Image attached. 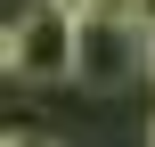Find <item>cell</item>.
Masks as SVG:
<instances>
[{"label": "cell", "instance_id": "obj_2", "mask_svg": "<svg viewBox=\"0 0 155 147\" xmlns=\"http://www.w3.org/2000/svg\"><path fill=\"white\" fill-rule=\"evenodd\" d=\"M8 41H16V74H25V82H74V25H65L49 0H33V8L8 25Z\"/></svg>", "mask_w": 155, "mask_h": 147}, {"label": "cell", "instance_id": "obj_1", "mask_svg": "<svg viewBox=\"0 0 155 147\" xmlns=\"http://www.w3.org/2000/svg\"><path fill=\"white\" fill-rule=\"evenodd\" d=\"M131 74H139V33H131L123 16H82V25H74V82L123 90Z\"/></svg>", "mask_w": 155, "mask_h": 147}, {"label": "cell", "instance_id": "obj_3", "mask_svg": "<svg viewBox=\"0 0 155 147\" xmlns=\"http://www.w3.org/2000/svg\"><path fill=\"white\" fill-rule=\"evenodd\" d=\"M123 25H131L139 41H155V0H123Z\"/></svg>", "mask_w": 155, "mask_h": 147}, {"label": "cell", "instance_id": "obj_7", "mask_svg": "<svg viewBox=\"0 0 155 147\" xmlns=\"http://www.w3.org/2000/svg\"><path fill=\"white\" fill-rule=\"evenodd\" d=\"M147 147H155V123H147Z\"/></svg>", "mask_w": 155, "mask_h": 147}, {"label": "cell", "instance_id": "obj_5", "mask_svg": "<svg viewBox=\"0 0 155 147\" xmlns=\"http://www.w3.org/2000/svg\"><path fill=\"white\" fill-rule=\"evenodd\" d=\"M139 74H147V82H155V41H139Z\"/></svg>", "mask_w": 155, "mask_h": 147}, {"label": "cell", "instance_id": "obj_4", "mask_svg": "<svg viewBox=\"0 0 155 147\" xmlns=\"http://www.w3.org/2000/svg\"><path fill=\"white\" fill-rule=\"evenodd\" d=\"M0 74H16V41H8V25H0Z\"/></svg>", "mask_w": 155, "mask_h": 147}, {"label": "cell", "instance_id": "obj_6", "mask_svg": "<svg viewBox=\"0 0 155 147\" xmlns=\"http://www.w3.org/2000/svg\"><path fill=\"white\" fill-rule=\"evenodd\" d=\"M0 147H33V139H0Z\"/></svg>", "mask_w": 155, "mask_h": 147}]
</instances>
